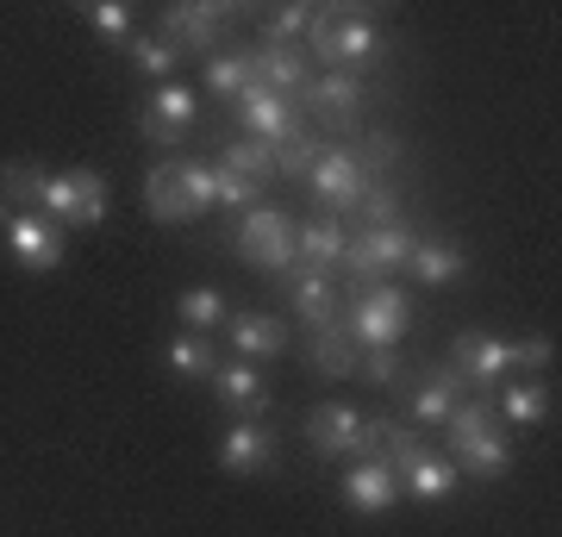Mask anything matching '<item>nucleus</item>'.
<instances>
[{
    "mask_svg": "<svg viewBox=\"0 0 562 537\" xmlns=\"http://www.w3.org/2000/svg\"><path fill=\"white\" fill-rule=\"evenodd\" d=\"M501 413L513 418V425H538V418L550 413V381H538V376L506 381L501 388Z\"/></svg>",
    "mask_w": 562,
    "mask_h": 537,
    "instance_id": "obj_25",
    "label": "nucleus"
},
{
    "mask_svg": "<svg viewBox=\"0 0 562 537\" xmlns=\"http://www.w3.org/2000/svg\"><path fill=\"white\" fill-rule=\"evenodd\" d=\"M176 176H181V188H188V206L206 213V206H213V169H206V163H181L176 157Z\"/></svg>",
    "mask_w": 562,
    "mask_h": 537,
    "instance_id": "obj_37",
    "label": "nucleus"
},
{
    "mask_svg": "<svg viewBox=\"0 0 562 537\" xmlns=\"http://www.w3.org/2000/svg\"><path fill=\"white\" fill-rule=\"evenodd\" d=\"M344 244H350V232H344L338 220H313L294 232V262L301 269H319V276H331L344 262Z\"/></svg>",
    "mask_w": 562,
    "mask_h": 537,
    "instance_id": "obj_21",
    "label": "nucleus"
},
{
    "mask_svg": "<svg viewBox=\"0 0 562 537\" xmlns=\"http://www.w3.org/2000/svg\"><path fill=\"white\" fill-rule=\"evenodd\" d=\"M269 157H276V169H281V176H313V163L325 157V144L313 138L306 125H294V132H288L281 144H269Z\"/></svg>",
    "mask_w": 562,
    "mask_h": 537,
    "instance_id": "obj_27",
    "label": "nucleus"
},
{
    "mask_svg": "<svg viewBox=\"0 0 562 537\" xmlns=\"http://www.w3.org/2000/svg\"><path fill=\"white\" fill-rule=\"evenodd\" d=\"M406 269H413L419 288H450V281H462L469 257H462L457 244H443V238H419L413 244V257H406Z\"/></svg>",
    "mask_w": 562,
    "mask_h": 537,
    "instance_id": "obj_22",
    "label": "nucleus"
},
{
    "mask_svg": "<svg viewBox=\"0 0 562 537\" xmlns=\"http://www.w3.org/2000/svg\"><path fill=\"white\" fill-rule=\"evenodd\" d=\"M213 394H220L225 413H238V418L269 413V388H262V376L250 369V362H225V369H213Z\"/></svg>",
    "mask_w": 562,
    "mask_h": 537,
    "instance_id": "obj_16",
    "label": "nucleus"
},
{
    "mask_svg": "<svg viewBox=\"0 0 562 537\" xmlns=\"http://www.w3.org/2000/svg\"><path fill=\"white\" fill-rule=\"evenodd\" d=\"M394 500H401V476H394L387 457H362V462L344 469V506H350V513L375 518V513H387Z\"/></svg>",
    "mask_w": 562,
    "mask_h": 537,
    "instance_id": "obj_12",
    "label": "nucleus"
},
{
    "mask_svg": "<svg viewBox=\"0 0 562 537\" xmlns=\"http://www.w3.org/2000/svg\"><path fill=\"white\" fill-rule=\"evenodd\" d=\"M294 232L301 225L288 220L281 206H250L238 225V257L244 262H257V269H294Z\"/></svg>",
    "mask_w": 562,
    "mask_h": 537,
    "instance_id": "obj_5",
    "label": "nucleus"
},
{
    "mask_svg": "<svg viewBox=\"0 0 562 537\" xmlns=\"http://www.w3.org/2000/svg\"><path fill=\"white\" fill-rule=\"evenodd\" d=\"M401 157V138H394V132H369V150H362V176H375V169H387V163Z\"/></svg>",
    "mask_w": 562,
    "mask_h": 537,
    "instance_id": "obj_39",
    "label": "nucleus"
},
{
    "mask_svg": "<svg viewBox=\"0 0 562 537\" xmlns=\"http://www.w3.org/2000/svg\"><path fill=\"white\" fill-rule=\"evenodd\" d=\"M313 20H319V7H306V0L276 7V13H269V44H301L306 32H313Z\"/></svg>",
    "mask_w": 562,
    "mask_h": 537,
    "instance_id": "obj_31",
    "label": "nucleus"
},
{
    "mask_svg": "<svg viewBox=\"0 0 562 537\" xmlns=\"http://www.w3.org/2000/svg\"><path fill=\"white\" fill-rule=\"evenodd\" d=\"M306 444L319 457H369V418L357 406H344V400H325L306 418Z\"/></svg>",
    "mask_w": 562,
    "mask_h": 537,
    "instance_id": "obj_8",
    "label": "nucleus"
},
{
    "mask_svg": "<svg viewBox=\"0 0 562 537\" xmlns=\"http://www.w3.org/2000/svg\"><path fill=\"white\" fill-rule=\"evenodd\" d=\"M106 206H113V194H106L101 169H63V176L38 181V213L57 225V232H88V225H101Z\"/></svg>",
    "mask_w": 562,
    "mask_h": 537,
    "instance_id": "obj_1",
    "label": "nucleus"
},
{
    "mask_svg": "<svg viewBox=\"0 0 562 537\" xmlns=\"http://www.w3.org/2000/svg\"><path fill=\"white\" fill-rule=\"evenodd\" d=\"M301 100L319 113V120L350 125V120H357V107H362V81L350 76V69H331V76H313V88H306Z\"/></svg>",
    "mask_w": 562,
    "mask_h": 537,
    "instance_id": "obj_19",
    "label": "nucleus"
},
{
    "mask_svg": "<svg viewBox=\"0 0 562 537\" xmlns=\"http://www.w3.org/2000/svg\"><path fill=\"white\" fill-rule=\"evenodd\" d=\"M169 369H176L181 381H213V344H206L201 332H176V338H169Z\"/></svg>",
    "mask_w": 562,
    "mask_h": 537,
    "instance_id": "obj_26",
    "label": "nucleus"
},
{
    "mask_svg": "<svg viewBox=\"0 0 562 537\" xmlns=\"http://www.w3.org/2000/svg\"><path fill=\"white\" fill-rule=\"evenodd\" d=\"M450 369L462 381H475V388H501L513 376V344L506 338H487V332H457L450 344Z\"/></svg>",
    "mask_w": 562,
    "mask_h": 537,
    "instance_id": "obj_11",
    "label": "nucleus"
},
{
    "mask_svg": "<svg viewBox=\"0 0 562 537\" xmlns=\"http://www.w3.org/2000/svg\"><path fill=\"white\" fill-rule=\"evenodd\" d=\"M357 213L369 232H382V225H394V213H401V194H394V181H369L357 200Z\"/></svg>",
    "mask_w": 562,
    "mask_h": 537,
    "instance_id": "obj_33",
    "label": "nucleus"
},
{
    "mask_svg": "<svg viewBox=\"0 0 562 537\" xmlns=\"http://www.w3.org/2000/svg\"><path fill=\"white\" fill-rule=\"evenodd\" d=\"M288 294H294V313H301V325H313V332H325V325H338V294H331V276H319V269H288Z\"/></svg>",
    "mask_w": 562,
    "mask_h": 537,
    "instance_id": "obj_18",
    "label": "nucleus"
},
{
    "mask_svg": "<svg viewBox=\"0 0 562 537\" xmlns=\"http://www.w3.org/2000/svg\"><path fill=\"white\" fill-rule=\"evenodd\" d=\"M244 69H250V88H269V94H306L313 88V57H306V44H269L262 38L250 57H244Z\"/></svg>",
    "mask_w": 562,
    "mask_h": 537,
    "instance_id": "obj_7",
    "label": "nucleus"
},
{
    "mask_svg": "<svg viewBox=\"0 0 562 537\" xmlns=\"http://www.w3.org/2000/svg\"><path fill=\"white\" fill-rule=\"evenodd\" d=\"M38 181H44V169H32V163H0V194L7 200H20L25 213H38Z\"/></svg>",
    "mask_w": 562,
    "mask_h": 537,
    "instance_id": "obj_32",
    "label": "nucleus"
},
{
    "mask_svg": "<svg viewBox=\"0 0 562 537\" xmlns=\"http://www.w3.org/2000/svg\"><path fill=\"white\" fill-rule=\"evenodd\" d=\"M357 376H369V381H401V357L394 350H362V369Z\"/></svg>",
    "mask_w": 562,
    "mask_h": 537,
    "instance_id": "obj_40",
    "label": "nucleus"
},
{
    "mask_svg": "<svg viewBox=\"0 0 562 537\" xmlns=\"http://www.w3.org/2000/svg\"><path fill=\"white\" fill-rule=\"evenodd\" d=\"M220 469L225 476H269L276 469V432L257 418H238L220 438Z\"/></svg>",
    "mask_w": 562,
    "mask_h": 537,
    "instance_id": "obj_13",
    "label": "nucleus"
},
{
    "mask_svg": "<svg viewBox=\"0 0 562 537\" xmlns=\"http://www.w3.org/2000/svg\"><path fill=\"white\" fill-rule=\"evenodd\" d=\"M238 20L232 7H220V0H181V7H169L162 13V44L169 51H220V38H225V25Z\"/></svg>",
    "mask_w": 562,
    "mask_h": 537,
    "instance_id": "obj_6",
    "label": "nucleus"
},
{
    "mask_svg": "<svg viewBox=\"0 0 562 537\" xmlns=\"http://www.w3.org/2000/svg\"><path fill=\"white\" fill-rule=\"evenodd\" d=\"M306 188H313V200H319L325 213H350L362 200V188H369V176H362V163L350 157V150H331V144H325V157L313 163Z\"/></svg>",
    "mask_w": 562,
    "mask_h": 537,
    "instance_id": "obj_10",
    "label": "nucleus"
},
{
    "mask_svg": "<svg viewBox=\"0 0 562 537\" xmlns=\"http://www.w3.org/2000/svg\"><path fill=\"white\" fill-rule=\"evenodd\" d=\"M238 125H244V138L281 144L288 132H294V107H288L281 94H269V88H244L238 94Z\"/></svg>",
    "mask_w": 562,
    "mask_h": 537,
    "instance_id": "obj_14",
    "label": "nucleus"
},
{
    "mask_svg": "<svg viewBox=\"0 0 562 537\" xmlns=\"http://www.w3.org/2000/svg\"><path fill=\"white\" fill-rule=\"evenodd\" d=\"M144 213H150L157 225H188V220H201V213L188 206V188H181L176 163H157V169H144Z\"/></svg>",
    "mask_w": 562,
    "mask_h": 537,
    "instance_id": "obj_17",
    "label": "nucleus"
},
{
    "mask_svg": "<svg viewBox=\"0 0 562 537\" xmlns=\"http://www.w3.org/2000/svg\"><path fill=\"white\" fill-rule=\"evenodd\" d=\"M457 400H462V376L457 369H431V376L419 381V394H413V418H419V425H443Z\"/></svg>",
    "mask_w": 562,
    "mask_h": 537,
    "instance_id": "obj_24",
    "label": "nucleus"
},
{
    "mask_svg": "<svg viewBox=\"0 0 562 537\" xmlns=\"http://www.w3.org/2000/svg\"><path fill=\"white\" fill-rule=\"evenodd\" d=\"M220 169H232V176H244V181H262L269 169H276V157H269V144H257V138H232L225 157H220Z\"/></svg>",
    "mask_w": 562,
    "mask_h": 537,
    "instance_id": "obj_29",
    "label": "nucleus"
},
{
    "mask_svg": "<svg viewBox=\"0 0 562 537\" xmlns=\"http://www.w3.org/2000/svg\"><path fill=\"white\" fill-rule=\"evenodd\" d=\"M313 369H319V376H338V381H350L362 369V350H357V338L344 332V318L325 325L319 338H313Z\"/></svg>",
    "mask_w": 562,
    "mask_h": 537,
    "instance_id": "obj_23",
    "label": "nucleus"
},
{
    "mask_svg": "<svg viewBox=\"0 0 562 537\" xmlns=\"http://www.w3.org/2000/svg\"><path fill=\"white\" fill-rule=\"evenodd\" d=\"M213 206H238V213H250V206H257V181H244V176H232V169L213 163Z\"/></svg>",
    "mask_w": 562,
    "mask_h": 537,
    "instance_id": "obj_36",
    "label": "nucleus"
},
{
    "mask_svg": "<svg viewBox=\"0 0 562 537\" xmlns=\"http://www.w3.org/2000/svg\"><path fill=\"white\" fill-rule=\"evenodd\" d=\"M125 51H132V63H138V76H157V81L176 76V51H169L162 38H132Z\"/></svg>",
    "mask_w": 562,
    "mask_h": 537,
    "instance_id": "obj_35",
    "label": "nucleus"
},
{
    "mask_svg": "<svg viewBox=\"0 0 562 537\" xmlns=\"http://www.w3.org/2000/svg\"><path fill=\"white\" fill-rule=\"evenodd\" d=\"M244 88H250V69H244V57H232V51H220V57L206 63V94H225V100H238Z\"/></svg>",
    "mask_w": 562,
    "mask_h": 537,
    "instance_id": "obj_34",
    "label": "nucleus"
},
{
    "mask_svg": "<svg viewBox=\"0 0 562 537\" xmlns=\"http://www.w3.org/2000/svg\"><path fill=\"white\" fill-rule=\"evenodd\" d=\"M550 362H557V344L550 338H519L513 344V369H531V376H538V369H550Z\"/></svg>",
    "mask_w": 562,
    "mask_h": 537,
    "instance_id": "obj_38",
    "label": "nucleus"
},
{
    "mask_svg": "<svg viewBox=\"0 0 562 537\" xmlns=\"http://www.w3.org/2000/svg\"><path fill=\"white\" fill-rule=\"evenodd\" d=\"M450 450H457V476H469V481H501L506 469H513V444L501 438V425L482 432V438L450 444Z\"/></svg>",
    "mask_w": 562,
    "mask_h": 537,
    "instance_id": "obj_20",
    "label": "nucleus"
},
{
    "mask_svg": "<svg viewBox=\"0 0 562 537\" xmlns=\"http://www.w3.org/2000/svg\"><path fill=\"white\" fill-rule=\"evenodd\" d=\"M176 313H181V332H213V325H225V300L213 294V288H188V294L176 300Z\"/></svg>",
    "mask_w": 562,
    "mask_h": 537,
    "instance_id": "obj_28",
    "label": "nucleus"
},
{
    "mask_svg": "<svg viewBox=\"0 0 562 537\" xmlns=\"http://www.w3.org/2000/svg\"><path fill=\"white\" fill-rule=\"evenodd\" d=\"M225 332H232L238 362H269L288 350V325L276 313H238V318H225Z\"/></svg>",
    "mask_w": 562,
    "mask_h": 537,
    "instance_id": "obj_15",
    "label": "nucleus"
},
{
    "mask_svg": "<svg viewBox=\"0 0 562 537\" xmlns=\"http://www.w3.org/2000/svg\"><path fill=\"white\" fill-rule=\"evenodd\" d=\"M413 244H419V232L413 225H382V232H357V238L344 244V269L362 281V288H382L394 269H401L406 257H413Z\"/></svg>",
    "mask_w": 562,
    "mask_h": 537,
    "instance_id": "obj_3",
    "label": "nucleus"
},
{
    "mask_svg": "<svg viewBox=\"0 0 562 537\" xmlns=\"http://www.w3.org/2000/svg\"><path fill=\"white\" fill-rule=\"evenodd\" d=\"M88 25H94V38L101 44H132V7H125V0H94V7H88Z\"/></svg>",
    "mask_w": 562,
    "mask_h": 537,
    "instance_id": "obj_30",
    "label": "nucleus"
},
{
    "mask_svg": "<svg viewBox=\"0 0 562 537\" xmlns=\"http://www.w3.org/2000/svg\"><path fill=\"white\" fill-rule=\"evenodd\" d=\"M406 325H413V306H406L401 288H369V294L350 306V318H344V332L357 338V350H394V344L406 338Z\"/></svg>",
    "mask_w": 562,
    "mask_h": 537,
    "instance_id": "obj_2",
    "label": "nucleus"
},
{
    "mask_svg": "<svg viewBox=\"0 0 562 537\" xmlns=\"http://www.w3.org/2000/svg\"><path fill=\"white\" fill-rule=\"evenodd\" d=\"M0 244H7V257L32 269V276H50L63 269V232L44 213H13V206H0Z\"/></svg>",
    "mask_w": 562,
    "mask_h": 537,
    "instance_id": "obj_4",
    "label": "nucleus"
},
{
    "mask_svg": "<svg viewBox=\"0 0 562 537\" xmlns=\"http://www.w3.org/2000/svg\"><path fill=\"white\" fill-rule=\"evenodd\" d=\"M194 113H201V100H194V88L188 81H157L150 88V100H144V138H157V144H181L188 132H194Z\"/></svg>",
    "mask_w": 562,
    "mask_h": 537,
    "instance_id": "obj_9",
    "label": "nucleus"
}]
</instances>
